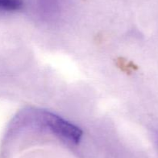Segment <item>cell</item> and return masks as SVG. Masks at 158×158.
Segmentation results:
<instances>
[{"label":"cell","mask_w":158,"mask_h":158,"mask_svg":"<svg viewBox=\"0 0 158 158\" xmlns=\"http://www.w3.org/2000/svg\"><path fill=\"white\" fill-rule=\"evenodd\" d=\"M32 116L35 123L67 142L77 144L81 139L83 132L79 127L54 113L41 110L35 111Z\"/></svg>","instance_id":"6da1fadb"},{"label":"cell","mask_w":158,"mask_h":158,"mask_svg":"<svg viewBox=\"0 0 158 158\" xmlns=\"http://www.w3.org/2000/svg\"><path fill=\"white\" fill-rule=\"evenodd\" d=\"M23 5V0H0V12H17Z\"/></svg>","instance_id":"7a4b0ae2"}]
</instances>
